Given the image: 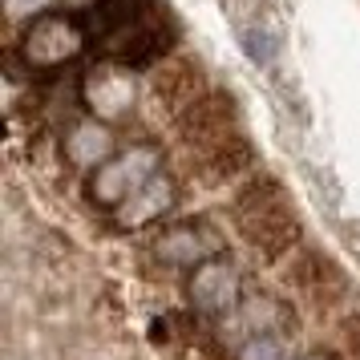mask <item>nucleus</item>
I'll return each instance as SVG.
<instances>
[{
    "mask_svg": "<svg viewBox=\"0 0 360 360\" xmlns=\"http://www.w3.org/2000/svg\"><path fill=\"white\" fill-rule=\"evenodd\" d=\"M231 223L263 259L288 255L300 239L292 198L283 191V182H276L271 174H259L247 186H239V195L231 198Z\"/></svg>",
    "mask_w": 360,
    "mask_h": 360,
    "instance_id": "obj_1",
    "label": "nucleus"
},
{
    "mask_svg": "<svg viewBox=\"0 0 360 360\" xmlns=\"http://www.w3.org/2000/svg\"><path fill=\"white\" fill-rule=\"evenodd\" d=\"M89 41V25L77 13H37L20 37L17 57L25 69H57L73 61Z\"/></svg>",
    "mask_w": 360,
    "mask_h": 360,
    "instance_id": "obj_2",
    "label": "nucleus"
},
{
    "mask_svg": "<svg viewBox=\"0 0 360 360\" xmlns=\"http://www.w3.org/2000/svg\"><path fill=\"white\" fill-rule=\"evenodd\" d=\"M162 170V150L150 146V142H138V146L122 150V154H110L105 162L94 170L89 179V195L101 207H122L134 191H142L154 174Z\"/></svg>",
    "mask_w": 360,
    "mask_h": 360,
    "instance_id": "obj_3",
    "label": "nucleus"
},
{
    "mask_svg": "<svg viewBox=\"0 0 360 360\" xmlns=\"http://www.w3.org/2000/svg\"><path fill=\"white\" fill-rule=\"evenodd\" d=\"M288 283L320 311L340 308L344 300L352 295V283L344 276V267L332 255L316 251V247H304V251L292 255V263H288Z\"/></svg>",
    "mask_w": 360,
    "mask_h": 360,
    "instance_id": "obj_4",
    "label": "nucleus"
},
{
    "mask_svg": "<svg viewBox=\"0 0 360 360\" xmlns=\"http://www.w3.org/2000/svg\"><path fill=\"white\" fill-rule=\"evenodd\" d=\"M235 126H239V105H235L231 94H219V89H207L202 98H195L186 110L174 114V130L195 154L231 138Z\"/></svg>",
    "mask_w": 360,
    "mask_h": 360,
    "instance_id": "obj_5",
    "label": "nucleus"
},
{
    "mask_svg": "<svg viewBox=\"0 0 360 360\" xmlns=\"http://www.w3.org/2000/svg\"><path fill=\"white\" fill-rule=\"evenodd\" d=\"M191 304L198 311H207V316H231V311L239 308L243 300V276H239V267L231 255H211V259H202L195 267V276H191Z\"/></svg>",
    "mask_w": 360,
    "mask_h": 360,
    "instance_id": "obj_6",
    "label": "nucleus"
},
{
    "mask_svg": "<svg viewBox=\"0 0 360 360\" xmlns=\"http://www.w3.org/2000/svg\"><path fill=\"white\" fill-rule=\"evenodd\" d=\"M154 255L174 267H195V263L219 255V235L207 223H174L162 227L154 239Z\"/></svg>",
    "mask_w": 360,
    "mask_h": 360,
    "instance_id": "obj_7",
    "label": "nucleus"
},
{
    "mask_svg": "<svg viewBox=\"0 0 360 360\" xmlns=\"http://www.w3.org/2000/svg\"><path fill=\"white\" fill-rule=\"evenodd\" d=\"M154 94L162 101L166 110H186L195 98L207 94V77H202V69L191 61V57H174V61H166V65L154 69Z\"/></svg>",
    "mask_w": 360,
    "mask_h": 360,
    "instance_id": "obj_8",
    "label": "nucleus"
},
{
    "mask_svg": "<svg viewBox=\"0 0 360 360\" xmlns=\"http://www.w3.org/2000/svg\"><path fill=\"white\" fill-rule=\"evenodd\" d=\"M170 207H174V182L158 170L142 191H134L122 207H114L117 211V227H130V231L134 227H150V223H158Z\"/></svg>",
    "mask_w": 360,
    "mask_h": 360,
    "instance_id": "obj_9",
    "label": "nucleus"
},
{
    "mask_svg": "<svg viewBox=\"0 0 360 360\" xmlns=\"http://www.w3.org/2000/svg\"><path fill=\"white\" fill-rule=\"evenodd\" d=\"M198 162H202V179L211 182V186H219V182H231V179H239L243 170H251L255 166V150H251V142H247L243 134L235 130L223 142L198 150Z\"/></svg>",
    "mask_w": 360,
    "mask_h": 360,
    "instance_id": "obj_10",
    "label": "nucleus"
},
{
    "mask_svg": "<svg viewBox=\"0 0 360 360\" xmlns=\"http://www.w3.org/2000/svg\"><path fill=\"white\" fill-rule=\"evenodd\" d=\"M292 324V311L279 304L276 295H251V300H243L239 308L231 311V336H243V340H251V336H259V332H283V328Z\"/></svg>",
    "mask_w": 360,
    "mask_h": 360,
    "instance_id": "obj_11",
    "label": "nucleus"
},
{
    "mask_svg": "<svg viewBox=\"0 0 360 360\" xmlns=\"http://www.w3.org/2000/svg\"><path fill=\"white\" fill-rule=\"evenodd\" d=\"M150 13H158V0H94L82 17L89 25V33H98V41H110Z\"/></svg>",
    "mask_w": 360,
    "mask_h": 360,
    "instance_id": "obj_12",
    "label": "nucleus"
},
{
    "mask_svg": "<svg viewBox=\"0 0 360 360\" xmlns=\"http://www.w3.org/2000/svg\"><path fill=\"white\" fill-rule=\"evenodd\" d=\"M85 101L105 117L126 114V110L134 105L130 73H122V69H94V73L85 77Z\"/></svg>",
    "mask_w": 360,
    "mask_h": 360,
    "instance_id": "obj_13",
    "label": "nucleus"
},
{
    "mask_svg": "<svg viewBox=\"0 0 360 360\" xmlns=\"http://www.w3.org/2000/svg\"><path fill=\"white\" fill-rule=\"evenodd\" d=\"M61 150H65V158L73 166L98 170V166L114 154V134H110V126H101V122H77V126L65 134Z\"/></svg>",
    "mask_w": 360,
    "mask_h": 360,
    "instance_id": "obj_14",
    "label": "nucleus"
},
{
    "mask_svg": "<svg viewBox=\"0 0 360 360\" xmlns=\"http://www.w3.org/2000/svg\"><path fill=\"white\" fill-rule=\"evenodd\" d=\"M239 360H288V336L283 332H259V336L243 340Z\"/></svg>",
    "mask_w": 360,
    "mask_h": 360,
    "instance_id": "obj_15",
    "label": "nucleus"
},
{
    "mask_svg": "<svg viewBox=\"0 0 360 360\" xmlns=\"http://www.w3.org/2000/svg\"><path fill=\"white\" fill-rule=\"evenodd\" d=\"M344 348H348V360H360V311L344 320Z\"/></svg>",
    "mask_w": 360,
    "mask_h": 360,
    "instance_id": "obj_16",
    "label": "nucleus"
},
{
    "mask_svg": "<svg viewBox=\"0 0 360 360\" xmlns=\"http://www.w3.org/2000/svg\"><path fill=\"white\" fill-rule=\"evenodd\" d=\"M53 0H8V13L20 17V13H37V8H49Z\"/></svg>",
    "mask_w": 360,
    "mask_h": 360,
    "instance_id": "obj_17",
    "label": "nucleus"
},
{
    "mask_svg": "<svg viewBox=\"0 0 360 360\" xmlns=\"http://www.w3.org/2000/svg\"><path fill=\"white\" fill-rule=\"evenodd\" d=\"M300 360H336L332 352H308V356H300Z\"/></svg>",
    "mask_w": 360,
    "mask_h": 360,
    "instance_id": "obj_18",
    "label": "nucleus"
}]
</instances>
